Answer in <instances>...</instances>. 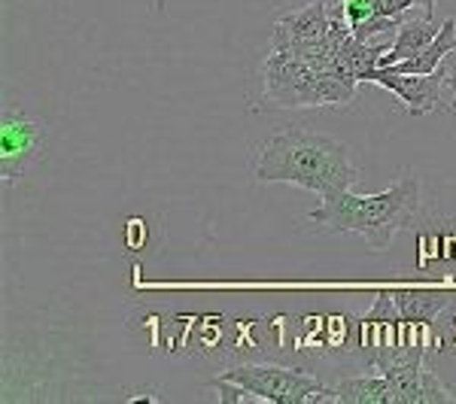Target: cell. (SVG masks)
<instances>
[{"instance_id": "7c38bea8", "label": "cell", "mask_w": 456, "mask_h": 404, "mask_svg": "<svg viewBox=\"0 0 456 404\" xmlns=\"http://www.w3.org/2000/svg\"><path fill=\"white\" fill-rule=\"evenodd\" d=\"M338 404H395L393 386L387 374H365V377H347L335 384Z\"/></svg>"}, {"instance_id": "52a82bcc", "label": "cell", "mask_w": 456, "mask_h": 404, "mask_svg": "<svg viewBox=\"0 0 456 404\" xmlns=\"http://www.w3.org/2000/svg\"><path fill=\"white\" fill-rule=\"evenodd\" d=\"M43 149V125L25 113H4L0 122V176L19 180Z\"/></svg>"}, {"instance_id": "8fae6325", "label": "cell", "mask_w": 456, "mask_h": 404, "mask_svg": "<svg viewBox=\"0 0 456 404\" xmlns=\"http://www.w3.org/2000/svg\"><path fill=\"white\" fill-rule=\"evenodd\" d=\"M393 301L402 319L414 322V326H429L451 298L436 289H393Z\"/></svg>"}, {"instance_id": "3957f363", "label": "cell", "mask_w": 456, "mask_h": 404, "mask_svg": "<svg viewBox=\"0 0 456 404\" xmlns=\"http://www.w3.org/2000/svg\"><path fill=\"white\" fill-rule=\"evenodd\" d=\"M356 83L338 70H316L289 49H271L262 64V98L256 109L350 107Z\"/></svg>"}, {"instance_id": "5b68a950", "label": "cell", "mask_w": 456, "mask_h": 404, "mask_svg": "<svg viewBox=\"0 0 456 404\" xmlns=\"http://www.w3.org/2000/svg\"><path fill=\"white\" fill-rule=\"evenodd\" d=\"M353 25L344 12V0H311L292 16H283L271 34V49H296L305 43L335 40L344 43Z\"/></svg>"}, {"instance_id": "5bb4252c", "label": "cell", "mask_w": 456, "mask_h": 404, "mask_svg": "<svg viewBox=\"0 0 456 404\" xmlns=\"http://www.w3.org/2000/svg\"><path fill=\"white\" fill-rule=\"evenodd\" d=\"M374 10H378V0H344V12H347L350 25L374 16Z\"/></svg>"}, {"instance_id": "ba28073f", "label": "cell", "mask_w": 456, "mask_h": 404, "mask_svg": "<svg viewBox=\"0 0 456 404\" xmlns=\"http://www.w3.org/2000/svg\"><path fill=\"white\" fill-rule=\"evenodd\" d=\"M369 83H378L380 88L393 92L402 101L411 116H426L441 107V92L447 85V77L441 73H399L395 68H378L369 77Z\"/></svg>"}, {"instance_id": "8992f818", "label": "cell", "mask_w": 456, "mask_h": 404, "mask_svg": "<svg viewBox=\"0 0 456 404\" xmlns=\"http://www.w3.org/2000/svg\"><path fill=\"white\" fill-rule=\"evenodd\" d=\"M387 374L389 386H393L395 404H444L456 401V395L447 389L432 371L423 368V343H414L404 356L395 359Z\"/></svg>"}, {"instance_id": "4fadbf2b", "label": "cell", "mask_w": 456, "mask_h": 404, "mask_svg": "<svg viewBox=\"0 0 456 404\" xmlns=\"http://www.w3.org/2000/svg\"><path fill=\"white\" fill-rule=\"evenodd\" d=\"M404 21H408L404 16H369V19H362V21L353 25V36H356V40L371 43V36H384L389 31H399Z\"/></svg>"}, {"instance_id": "9c48e42d", "label": "cell", "mask_w": 456, "mask_h": 404, "mask_svg": "<svg viewBox=\"0 0 456 404\" xmlns=\"http://www.w3.org/2000/svg\"><path fill=\"white\" fill-rule=\"evenodd\" d=\"M389 46L393 43H365L350 34L335 55V70L353 83H369V77L380 68V58L389 53Z\"/></svg>"}, {"instance_id": "277c9868", "label": "cell", "mask_w": 456, "mask_h": 404, "mask_svg": "<svg viewBox=\"0 0 456 404\" xmlns=\"http://www.w3.org/2000/svg\"><path fill=\"white\" fill-rule=\"evenodd\" d=\"M225 380H234L271 404H322L335 401V389L322 386L314 374L298 368H281V365H238L223 371Z\"/></svg>"}, {"instance_id": "9a60e30c", "label": "cell", "mask_w": 456, "mask_h": 404, "mask_svg": "<svg viewBox=\"0 0 456 404\" xmlns=\"http://www.w3.org/2000/svg\"><path fill=\"white\" fill-rule=\"evenodd\" d=\"M447 85H451V92H453V101H451V109H456V73H451V77H447Z\"/></svg>"}, {"instance_id": "30bf717a", "label": "cell", "mask_w": 456, "mask_h": 404, "mask_svg": "<svg viewBox=\"0 0 456 404\" xmlns=\"http://www.w3.org/2000/svg\"><path fill=\"white\" fill-rule=\"evenodd\" d=\"M438 34H441V25L436 21V16L404 21L399 31H395V40H393V46H389V53L380 58V68H393V64L420 55Z\"/></svg>"}, {"instance_id": "6da1fadb", "label": "cell", "mask_w": 456, "mask_h": 404, "mask_svg": "<svg viewBox=\"0 0 456 404\" xmlns=\"http://www.w3.org/2000/svg\"><path fill=\"white\" fill-rule=\"evenodd\" d=\"M253 176L259 182H289L316 195L353 189L359 180L347 146L311 128H286L268 137L253 156Z\"/></svg>"}, {"instance_id": "7a4b0ae2", "label": "cell", "mask_w": 456, "mask_h": 404, "mask_svg": "<svg viewBox=\"0 0 456 404\" xmlns=\"http://www.w3.org/2000/svg\"><path fill=\"white\" fill-rule=\"evenodd\" d=\"M420 207V182L417 176H402L395 186L378 195H356L353 189H335L322 195V204L307 213L322 231L359 234L371 249L384 253L393 238L404 231Z\"/></svg>"}]
</instances>
